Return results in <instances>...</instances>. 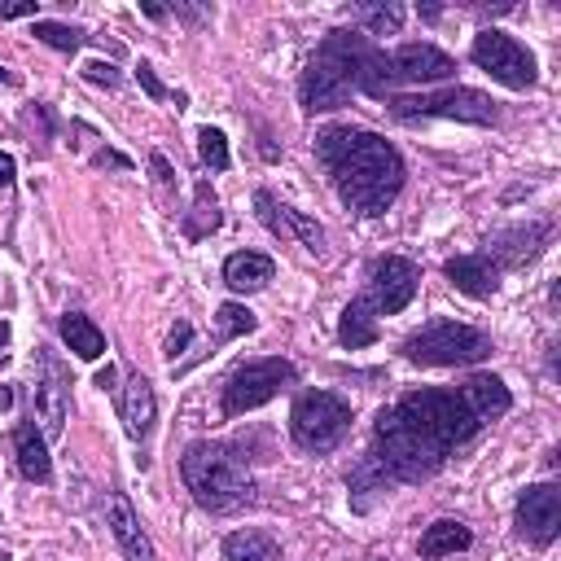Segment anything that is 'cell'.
<instances>
[{"instance_id": "6da1fadb", "label": "cell", "mask_w": 561, "mask_h": 561, "mask_svg": "<svg viewBox=\"0 0 561 561\" xmlns=\"http://www.w3.org/2000/svg\"><path fill=\"white\" fill-rule=\"evenodd\" d=\"M316 153H320L342 206L355 215H381L403 188V158L377 131L324 127L316 136Z\"/></svg>"}, {"instance_id": "7a4b0ae2", "label": "cell", "mask_w": 561, "mask_h": 561, "mask_svg": "<svg viewBox=\"0 0 561 561\" xmlns=\"http://www.w3.org/2000/svg\"><path fill=\"white\" fill-rule=\"evenodd\" d=\"M180 478L188 495L210 513H232L254 500V478L232 443H193L180 456Z\"/></svg>"}, {"instance_id": "3957f363", "label": "cell", "mask_w": 561, "mask_h": 561, "mask_svg": "<svg viewBox=\"0 0 561 561\" xmlns=\"http://www.w3.org/2000/svg\"><path fill=\"white\" fill-rule=\"evenodd\" d=\"M368 53H373V44L364 35H355V31H329L324 44L311 53V61L302 70V83H298L302 110L320 114V110L346 105V96L359 92V75H364Z\"/></svg>"}, {"instance_id": "277c9868", "label": "cell", "mask_w": 561, "mask_h": 561, "mask_svg": "<svg viewBox=\"0 0 561 561\" xmlns=\"http://www.w3.org/2000/svg\"><path fill=\"white\" fill-rule=\"evenodd\" d=\"M368 456L381 465V473H386L390 482H425V478H434V473L443 469V460H447V451L434 447L394 403L377 416V425H373V451H368Z\"/></svg>"}, {"instance_id": "5b68a950", "label": "cell", "mask_w": 561, "mask_h": 561, "mask_svg": "<svg viewBox=\"0 0 561 561\" xmlns=\"http://www.w3.org/2000/svg\"><path fill=\"white\" fill-rule=\"evenodd\" d=\"M394 408H399L434 447H443V451L469 443V438L482 430V421L469 412V403L460 399V390H412V394H403Z\"/></svg>"}, {"instance_id": "8992f818", "label": "cell", "mask_w": 561, "mask_h": 561, "mask_svg": "<svg viewBox=\"0 0 561 561\" xmlns=\"http://www.w3.org/2000/svg\"><path fill=\"white\" fill-rule=\"evenodd\" d=\"M451 70H456V61L434 44H403L394 53L373 48L364 61V75H359V92L386 96L394 83H434V79H447Z\"/></svg>"}, {"instance_id": "52a82bcc", "label": "cell", "mask_w": 561, "mask_h": 561, "mask_svg": "<svg viewBox=\"0 0 561 561\" xmlns=\"http://www.w3.org/2000/svg\"><path fill=\"white\" fill-rule=\"evenodd\" d=\"M403 355L412 364H430V368H460V364H478L491 355V337L473 324H456V320H434L421 333H412L403 342Z\"/></svg>"}, {"instance_id": "ba28073f", "label": "cell", "mask_w": 561, "mask_h": 561, "mask_svg": "<svg viewBox=\"0 0 561 561\" xmlns=\"http://www.w3.org/2000/svg\"><path fill=\"white\" fill-rule=\"evenodd\" d=\"M351 430V403L333 390H302L289 408V434L302 451H333Z\"/></svg>"}, {"instance_id": "9c48e42d", "label": "cell", "mask_w": 561, "mask_h": 561, "mask_svg": "<svg viewBox=\"0 0 561 561\" xmlns=\"http://www.w3.org/2000/svg\"><path fill=\"white\" fill-rule=\"evenodd\" d=\"M386 105L399 123H412V118H460V123H478V127L495 123V101L473 88L425 92V96H386Z\"/></svg>"}, {"instance_id": "30bf717a", "label": "cell", "mask_w": 561, "mask_h": 561, "mask_svg": "<svg viewBox=\"0 0 561 561\" xmlns=\"http://www.w3.org/2000/svg\"><path fill=\"white\" fill-rule=\"evenodd\" d=\"M294 381H298V368H294L289 359H280V355L241 364V368L224 381V416L254 412V408H263L267 399H276L280 386H294Z\"/></svg>"}, {"instance_id": "8fae6325", "label": "cell", "mask_w": 561, "mask_h": 561, "mask_svg": "<svg viewBox=\"0 0 561 561\" xmlns=\"http://www.w3.org/2000/svg\"><path fill=\"white\" fill-rule=\"evenodd\" d=\"M469 57H473L478 70H486L495 83H504L513 92H522V88L535 83V57H530V48L517 44L513 35H504V31H478Z\"/></svg>"}, {"instance_id": "7c38bea8", "label": "cell", "mask_w": 561, "mask_h": 561, "mask_svg": "<svg viewBox=\"0 0 561 561\" xmlns=\"http://www.w3.org/2000/svg\"><path fill=\"white\" fill-rule=\"evenodd\" d=\"M421 280V267L403 254H381L368 263V280H364V302L373 316H394L412 302Z\"/></svg>"}, {"instance_id": "4fadbf2b", "label": "cell", "mask_w": 561, "mask_h": 561, "mask_svg": "<svg viewBox=\"0 0 561 561\" xmlns=\"http://www.w3.org/2000/svg\"><path fill=\"white\" fill-rule=\"evenodd\" d=\"M66 412H70V381H66V368L57 364L53 351H39V377H35V416L39 421V434L44 443L57 438L66 430Z\"/></svg>"}, {"instance_id": "5bb4252c", "label": "cell", "mask_w": 561, "mask_h": 561, "mask_svg": "<svg viewBox=\"0 0 561 561\" xmlns=\"http://www.w3.org/2000/svg\"><path fill=\"white\" fill-rule=\"evenodd\" d=\"M561 530V486L557 482H535L517 500V535L535 548H548Z\"/></svg>"}, {"instance_id": "9a60e30c", "label": "cell", "mask_w": 561, "mask_h": 561, "mask_svg": "<svg viewBox=\"0 0 561 561\" xmlns=\"http://www.w3.org/2000/svg\"><path fill=\"white\" fill-rule=\"evenodd\" d=\"M101 513H105V526H110V535H114V543L123 548L127 561H158V552H153V543H149L140 517H136V508L127 504L123 491H105Z\"/></svg>"}, {"instance_id": "2e32d148", "label": "cell", "mask_w": 561, "mask_h": 561, "mask_svg": "<svg viewBox=\"0 0 561 561\" xmlns=\"http://www.w3.org/2000/svg\"><path fill=\"white\" fill-rule=\"evenodd\" d=\"M118 416H123V430L131 443H145L149 430H153V416H158V399H153V386L145 373H127V386H123V399H118Z\"/></svg>"}, {"instance_id": "e0dca14e", "label": "cell", "mask_w": 561, "mask_h": 561, "mask_svg": "<svg viewBox=\"0 0 561 561\" xmlns=\"http://www.w3.org/2000/svg\"><path fill=\"white\" fill-rule=\"evenodd\" d=\"M447 280L460 289V294H469V298H491L495 294V285H500V263L491 259V254H456V259H447Z\"/></svg>"}, {"instance_id": "ac0fdd59", "label": "cell", "mask_w": 561, "mask_h": 561, "mask_svg": "<svg viewBox=\"0 0 561 561\" xmlns=\"http://www.w3.org/2000/svg\"><path fill=\"white\" fill-rule=\"evenodd\" d=\"M272 276H276V263H272L267 254H259V250H237V254L224 259V285H228L232 294H254V289H263Z\"/></svg>"}, {"instance_id": "d6986e66", "label": "cell", "mask_w": 561, "mask_h": 561, "mask_svg": "<svg viewBox=\"0 0 561 561\" xmlns=\"http://www.w3.org/2000/svg\"><path fill=\"white\" fill-rule=\"evenodd\" d=\"M460 399L469 403V412L486 425V421H495V416H504L508 408H513V394H508V386L500 381V377H491V373H478V377H469L465 386H460Z\"/></svg>"}, {"instance_id": "ffe728a7", "label": "cell", "mask_w": 561, "mask_h": 561, "mask_svg": "<svg viewBox=\"0 0 561 561\" xmlns=\"http://www.w3.org/2000/svg\"><path fill=\"white\" fill-rule=\"evenodd\" d=\"M13 451H18V469H22L26 482H48V478H53L48 443H44V434H39L35 421H26V425L13 430Z\"/></svg>"}, {"instance_id": "44dd1931", "label": "cell", "mask_w": 561, "mask_h": 561, "mask_svg": "<svg viewBox=\"0 0 561 561\" xmlns=\"http://www.w3.org/2000/svg\"><path fill=\"white\" fill-rule=\"evenodd\" d=\"M337 342H342L346 351H359V346H373V342H377V316L368 311V302H364V298H355V302H346V307H342Z\"/></svg>"}, {"instance_id": "7402d4cb", "label": "cell", "mask_w": 561, "mask_h": 561, "mask_svg": "<svg viewBox=\"0 0 561 561\" xmlns=\"http://www.w3.org/2000/svg\"><path fill=\"white\" fill-rule=\"evenodd\" d=\"M61 337L79 359H101L105 355V333L83 316V311H66L61 316Z\"/></svg>"}, {"instance_id": "603a6c76", "label": "cell", "mask_w": 561, "mask_h": 561, "mask_svg": "<svg viewBox=\"0 0 561 561\" xmlns=\"http://www.w3.org/2000/svg\"><path fill=\"white\" fill-rule=\"evenodd\" d=\"M224 561H280V543L267 530H232L224 539Z\"/></svg>"}, {"instance_id": "cb8c5ba5", "label": "cell", "mask_w": 561, "mask_h": 561, "mask_svg": "<svg viewBox=\"0 0 561 561\" xmlns=\"http://www.w3.org/2000/svg\"><path fill=\"white\" fill-rule=\"evenodd\" d=\"M469 543H473L469 526H465V522H456V517H443V522L425 526V535H421V557H447V552H465Z\"/></svg>"}, {"instance_id": "d4e9b609", "label": "cell", "mask_w": 561, "mask_h": 561, "mask_svg": "<svg viewBox=\"0 0 561 561\" xmlns=\"http://www.w3.org/2000/svg\"><path fill=\"white\" fill-rule=\"evenodd\" d=\"M351 18L364 26V35H394L403 26V4H351Z\"/></svg>"}, {"instance_id": "484cf974", "label": "cell", "mask_w": 561, "mask_h": 561, "mask_svg": "<svg viewBox=\"0 0 561 561\" xmlns=\"http://www.w3.org/2000/svg\"><path fill=\"white\" fill-rule=\"evenodd\" d=\"M224 224V215H219V202H215V193H210V184H197V202H193V215L184 219V232L197 241V237H206V232H215Z\"/></svg>"}, {"instance_id": "4316f807", "label": "cell", "mask_w": 561, "mask_h": 561, "mask_svg": "<svg viewBox=\"0 0 561 561\" xmlns=\"http://www.w3.org/2000/svg\"><path fill=\"white\" fill-rule=\"evenodd\" d=\"M31 35H35L39 44L57 48V53H75V48L88 44V31H79V26H61V22H35Z\"/></svg>"}, {"instance_id": "83f0119b", "label": "cell", "mask_w": 561, "mask_h": 561, "mask_svg": "<svg viewBox=\"0 0 561 561\" xmlns=\"http://www.w3.org/2000/svg\"><path fill=\"white\" fill-rule=\"evenodd\" d=\"M280 224H285V232H294L307 250H324V228L316 224V219H307L302 210H294V206H280Z\"/></svg>"}, {"instance_id": "f1b7e54d", "label": "cell", "mask_w": 561, "mask_h": 561, "mask_svg": "<svg viewBox=\"0 0 561 561\" xmlns=\"http://www.w3.org/2000/svg\"><path fill=\"white\" fill-rule=\"evenodd\" d=\"M197 153H202V162L210 167V171H228V136L219 131V127H202L197 131Z\"/></svg>"}, {"instance_id": "f546056e", "label": "cell", "mask_w": 561, "mask_h": 561, "mask_svg": "<svg viewBox=\"0 0 561 561\" xmlns=\"http://www.w3.org/2000/svg\"><path fill=\"white\" fill-rule=\"evenodd\" d=\"M254 329V316L245 311V307H237V302H224L219 311H215V342H228V337H237V333H250Z\"/></svg>"}, {"instance_id": "4dcf8cb0", "label": "cell", "mask_w": 561, "mask_h": 561, "mask_svg": "<svg viewBox=\"0 0 561 561\" xmlns=\"http://www.w3.org/2000/svg\"><path fill=\"white\" fill-rule=\"evenodd\" d=\"M83 79L88 83H105V88H118V70L110 61H88L83 66Z\"/></svg>"}, {"instance_id": "1f68e13d", "label": "cell", "mask_w": 561, "mask_h": 561, "mask_svg": "<svg viewBox=\"0 0 561 561\" xmlns=\"http://www.w3.org/2000/svg\"><path fill=\"white\" fill-rule=\"evenodd\" d=\"M188 337H193V324H188V320H180V324L171 329V337H167V359H175V355L188 346Z\"/></svg>"}, {"instance_id": "d6a6232c", "label": "cell", "mask_w": 561, "mask_h": 561, "mask_svg": "<svg viewBox=\"0 0 561 561\" xmlns=\"http://www.w3.org/2000/svg\"><path fill=\"white\" fill-rule=\"evenodd\" d=\"M136 79H140V88H145V92H149L153 101H162V96H167V88L158 83V75H153V66H149V61H140V70H136Z\"/></svg>"}, {"instance_id": "836d02e7", "label": "cell", "mask_w": 561, "mask_h": 561, "mask_svg": "<svg viewBox=\"0 0 561 561\" xmlns=\"http://www.w3.org/2000/svg\"><path fill=\"white\" fill-rule=\"evenodd\" d=\"M0 18H35V0H22V4H0Z\"/></svg>"}, {"instance_id": "e575fe53", "label": "cell", "mask_w": 561, "mask_h": 561, "mask_svg": "<svg viewBox=\"0 0 561 561\" xmlns=\"http://www.w3.org/2000/svg\"><path fill=\"white\" fill-rule=\"evenodd\" d=\"M13 175H18V167H13V158L0 149V188H9V184H13Z\"/></svg>"}, {"instance_id": "d590c367", "label": "cell", "mask_w": 561, "mask_h": 561, "mask_svg": "<svg viewBox=\"0 0 561 561\" xmlns=\"http://www.w3.org/2000/svg\"><path fill=\"white\" fill-rule=\"evenodd\" d=\"M175 13H180L184 22H206V18H210V9H188V4H175Z\"/></svg>"}, {"instance_id": "8d00e7d4", "label": "cell", "mask_w": 561, "mask_h": 561, "mask_svg": "<svg viewBox=\"0 0 561 561\" xmlns=\"http://www.w3.org/2000/svg\"><path fill=\"white\" fill-rule=\"evenodd\" d=\"M96 386H101V390H110V386H114V368H110V364L96 373Z\"/></svg>"}, {"instance_id": "74e56055", "label": "cell", "mask_w": 561, "mask_h": 561, "mask_svg": "<svg viewBox=\"0 0 561 561\" xmlns=\"http://www.w3.org/2000/svg\"><path fill=\"white\" fill-rule=\"evenodd\" d=\"M140 13H145V18H153V22H158V18H167V9H162V4H140Z\"/></svg>"}, {"instance_id": "f35d334b", "label": "cell", "mask_w": 561, "mask_h": 561, "mask_svg": "<svg viewBox=\"0 0 561 561\" xmlns=\"http://www.w3.org/2000/svg\"><path fill=\"white\" fill-rule=\"evenodd\" d=\"M9 403H13V390H9V386H0V412H4Z\"/></svg>"}, {"instance_id": "ab89813d", "label": "cell", "mask_w": 561, "mask_h": 561, "mask_svg": "<svg viewBox=\"0 0 561 561\" xmlns=\"http://www.w3.org/2000/svg\"><path fill=\"white\" fill-rule=\"evenodd\" d=\"M4 346H9V324L0 320V351H4Z\"/></svg>"}, {"instance_id": "60d3db41", "label": "cell", "mask_w": 561, "mask_h": 561, "mask_svg": "<svg viewBox=\"0 0 561 561\" xmlns=\"http://www.w3.org/2000/svg\"><path fill=\"white\" fill-rule=\"evenodd\" d=\"M0 83H9V70H4V66H0Z\"/></svg>"}]
</instances>
